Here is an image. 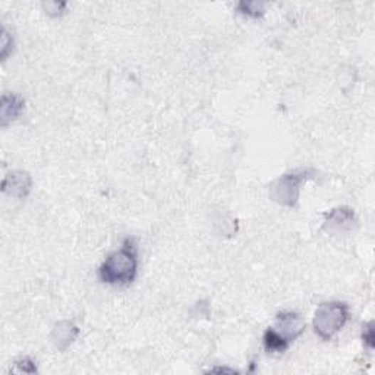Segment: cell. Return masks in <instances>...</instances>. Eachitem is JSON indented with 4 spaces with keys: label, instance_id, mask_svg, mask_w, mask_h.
I'll return each mask as SVG.
<instances>
[{
    "label": "cell",
    "instance_id": "7a4b0ae2",
    "mask_svg": "<svg viewBox=\"0 0 375 375\" xmlns=\"http://www.w3.org/2000/svg\"><path fill=\"white\" fill-rule=\"evenodd\" d=\"M351 318L349 305L342 301L322 302L314 312L312 329L314 333L324 342L333 340Z\"/></svg>",
    "mask_w": 375,
    "mask_h": 375
},
{
    "label": "cell",
    "instance_id": "8992f818",
    "mask_svg": "<svg viewBox=\"0 0 375 375\" xmlns=\"http://www.w3.org/2000/svg\"><path fill=\"white\" fill-rule=\"evenodd\" d=\"M31 189L33 179L30 173L23 170L9 171L2 182V192L16 199H25L31 194Z\"/></svg>",
    "mask_w": 375,
    "mask_h": 375
},
{
    "label": "cell",
    "instance_id": "3957f363",
    "mask_svg": "<svg viewBox=\"0 0 375 375\" xmlns=\"http://www.w3.org/2000/svg\"><path fill=\"white\" fill-rule=\"evenodd\" d=\"M317 174L314 169H296L285 173L270 186V198L279 206L295 208L301 196V186Z\"/></svg>",
    "mask_w": 375,
    "mask_h": 375
},
{
    "label": "cell",
    "instance_id": "9c48e42d",
    "mask_svg": "<svg viewBox=\"0 0 375 375\" xmlns=\"http://www.w3.org/2000/svg\"><path fill=\"white\" fill-rule=\"evenodd\" d=\"M263 346L268 355H283L290 347V343L273 327H268L263 334Z\"/></svg>",
    "mask_w": 375,
    "mask_h": 375
},
{
    "label": "cell",
    "instance_id": "5bb4252c",
    "mask_svg": "<svg viewBox=\"0 0 375 375\" xmlns=\"http://www.w3.org/2000/svg\"><path fill=\"white\" fill-rule=\"evenodd\" d=\"M14 37L6 31V28H4L2 33V48H0V55H2V60H6L8 56L14 52Z\"/></svg>",
    "mask_w": 375,
    "mask_h": 375
},
{
    "label": "cell",
    "instance_id": "4fadbf2b",
    "mask_svg": "<svg viewBox=\"0 0 375 375\" xmlns=\"http://www.w3.org/2000/svg\"><path fill=\"white\" fill-rule=\"evenodd\" d=\"M43 8L48 16L56 18V16H62L66 12L68 4L66 2H47V4H43Z\"/></svg>",
    "mask_w": 375,
    "mask_h": 375
},
{
    "label": "cell",
    "instance_id": "ba28073f",
    "mask_svg": "<svg viewBox=\"0 0 375 375\" xmlns=\"http://www.w3.org/2000/svg\"><path fill=\"white\" fill-rule=\"evenodd\" d=\"M25 110V100L19 94H4L2 106H0V125L6 128L15 122Z\"/></svg>",
    "mask_w": 375,
    "mask_h": 375
},
{
    "label": "cell",
    "instance_id": "9a60e30c",
    "mask_svg": "<svg viewBox=\"0 0 375 375\" xmlns=\"http://www.w3.org/2000/svg\"><path fill=\"white\" fill-rule=\"evenodd\" d=\"M207 372H229V374H236L238 371L236 369H232V368H218V366H216V368L208 369Z\"/></svg>",
    "mask_w": 375,
    "mask_h": 375
},
{
    "label": "cell",
    "instance_id": "277c9868",
    "mask_svg": "<svg viewBox=\"0 0 375 375\" xmlns=\"http://www.w3.org/2000/svg\"><path fill=\"white\" fill-rule=\"evenodd\" d=\"M290 344L305 333L307 322L295 311H283L276 315V326L273 327Z\"/></svg>",
    "mask_w": 375,
    "mask_h": 375
},
{
    "label": "cell",
    "instance_id": "6da1fadb",
    "mask_svg": "<svg viewBox=\"0 0 375 375\" xmlns=\"http://www.w3.org/2000/svg\"><path fill=\"white\" fill-rule=\"evenodd\" d=\"M138 248L134 238H125L122 246L110 253L98 267V279L109 286H130L138 276Z\"/></svg>",
    "mask_w": 375,
    "mask_h": 375
},
{
    "label": "cell",
    "instance_id": "8fae6325",
    "mask_svg": "<svg viewBox=\"0 0 375 375\" xmlns=\"http://www.w3.org/2000/svg\"><path fill=\"white\" fill-rule=\"evenodd\" d=\"M37 371L38 369H37L36 362L28 356L15 361L9 369V372H14V374H36Z\"/></svg>",
    "mask_w": 375,
    "mask_h": 375
},
{
    "label": "cell",
    "instance_id": "52a82bcc",
    "mask_svg": "<svg viewBox=\"0 0 375 375\" xmlns=\"http://www.w3.org/2000/svg\"><path fill=\"white\" fill-rule=\"evenodd\" d=\"M80 333V327L73 321L62 319L55 324L52 333H50V339H52L59 352H65L66 349L78 339Z\"/></svg>",
    "mask_w": 375,
    "mask_h": 375
},
{
    "label": "cell",
    "instance_id": "30bf717a",
    "mask_svg": "<svg viewBox=\"0 0 375 375\" xmlns=\"http://www.w3.org/2000/svg\"><path fill=\"white\" fill-rule=\"evenodd\" d=\"M236 9L241 15H243L246 18L258 19V18H263L265 15L267 5L263 2H246V0H243V2H239L236 5Z\"/></svg>",
    "mask_w": 375,
    "mask_h": 375
},
{
    "label": "cell",
    "instance_id": "5b68a950",
    "mask_svg": "<svg viewBox=\"0 0 375 375\" xmlns=\"http://www.w3.org/2000/svg\"><path fill=\"white\" fill-rule=\"evenodd\" d=\"M358 224L355 210L349 207H337L324 214V228L329 232L343 233L352 231Z\"/></svg>",
    "mask_w": 375,
    "mask_h": 375
},
{
    "label": "cell",
    "instance_id": "7c38bea8",
    "mask_svg": "<svg viewBox=\"0 0 375 375\" xmlns=\"http://www.w3.org/2000/svg\"><path fill=\"white\" fill-rule=\"evenodd\" d=\"M362 343L368 351H374L375 347V334H374V321L366 322L362 327Z\"/></svg>",
    "mask_w": 375,
    "mask_h": 375
}]
</instances>
